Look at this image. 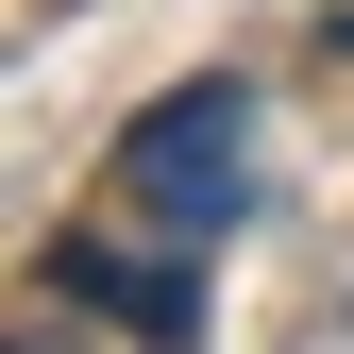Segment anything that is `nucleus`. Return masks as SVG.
I'll return each mask as SVG.
<instances>
[{
	"label": "nucleus",
	"mask_w": 354,
	"mask_h": 354,
	"mask_svg": "<svg viewBox=\"0 0 354 354\" xmlns=\"http://www.w3.org/2000/svg\"><path fill=\"white\" fill-rule=\"evenodd\" d=\"M102 203L136 219V236H169V253H219L253 219V84L203 68V84H169V102H136L118 152H102Z\"/></svg>",
	"instance_id": "obj_1"
},
{
	"label": "nucleus",
	"mask_w": 354,
	"mask_h": 354,
	"mask_svg": "<svg viewBox=\"0 0 354 354\" xmlns=\"http://www.w3.org/2000/svg\"><path fill=\"white\" fill-rule=\"evenodd\" d=\"M17 354H68V337H17Z\"/></svg>",
	"instance_id": "obj_2"
}]
</instances>
